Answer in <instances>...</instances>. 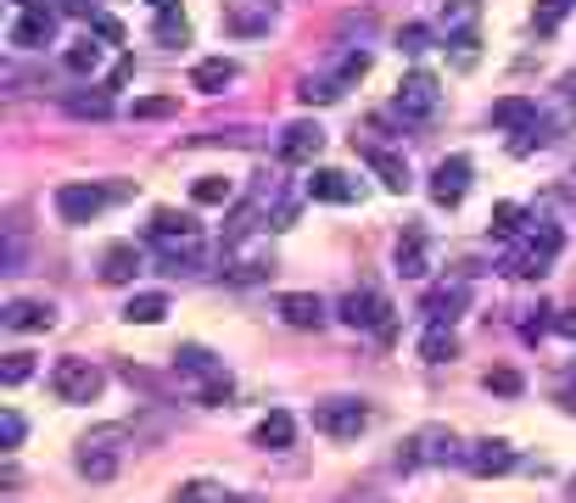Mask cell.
I'll return each mask as SVG.
<instances>
[{
  "instance_id": "7a4b0ae2",
  "label": "cell",
  "mask_w": 576,
  "mask_h": 503,
  "mask_svg": "<svg viewBox=\"0 0 576 503\" xmlns=\"http://www.w3.org/2000/svg\"><path fill=\"white\" fill-rule=\"evenodd\" d=\"M448 459H465V453H459V436H454L448 425H420V431L403 442V453H398V465H403V470L448 465Z\"/></svg>"
},
{
  "instance_id": "f6af8a7d",
  "label": "cell",
  "mask_w": 576,
  "mask_h": 503,
  "mask_svg": "<svg viewBox=\"0 0 576 503\" xmlns=\"http://www.w3.org/2000/svg\"><path fill=\"white\" fill-rule=\"evenodd\" d=\"M62 17H95V0H57Z\"/></svg>"
},
{
  "instance_id": "ffe728a7",
  "label": "cell",
  "mask_w": 576,
  "mask_h": 503,
  "mask_svg": "<svg viewBox=\"0 0 576 503\" xmlns=\"http://www.w3.org/2000/svg\"><path fill=\"white\" fill-rule=\"evenodd\" d=\"M532 124H538V101H532V95H504V101H493V129L520 134V129H532Z\"/></svg>"
},
{
  "instance_id": "836d02e7",
  "label": "cell",
  "mask_w": 576,
  "mask_h": 503,
  "mask_svg": "<svg viewBox=\"0 0 576 503\" xmlns=\"http://www.w3.org/2000/svg\"><path fill=\"white\" fill-rule=\"evenodd\" d=\"M152 39H157V45H190V23H185V12H179V7H174V12H157Z\"/></svg>"
},
{
  "instance_id": "e0dca14e",
  "label": "cell",
  "mask_w": 576,
  "mask_h": 503,
  "mask_svg": "<svg viewBox=\"0 0 576 503\" xmlns=\"http://www.w3.org/2000/svg\"><path fill=\"white\" fill-rule=\"evenodd\" d=\"M319 151H325V129L319 124H292V129H285L280 134V163H314L319 157Z\"/></svg>"
},
{
  "instance_id": "f5cc1de1",
  "label": "cell",
  "mask_w": 576,
  "mask_h": 503,
  "mask_svg": "<svg viewBox=\"0 0 576 503\" xmlns=\"http://www.w3.org/2000/svg\"><path fill=\"white\" fill-rule=\"evenodd\" d=\"M571 503H576V476H571Z\"/></svg>"
},
{
  "instance_id": "db71d44e",
  "label": "cell",
  "mask_w": 576,
  "mask_h": 503,
  "mask_svg": "<svg viewBox=\"0 0 576 503\" xmlns=\"http://www.w3.org/2000/svg\"><path fill=\"white\" fill-rule=\"evenodd\" d=\"M17 7H39V0H17Z\"/></svg>"
},
{
  "instance_id": "f907efd6",
  "label": "cell",
  "mask_w": 576,
  "mask_h": 503,
  "mask_svg": "<svg viewBox=\"0 0 576 503\" xmlns=\"http://www.w3.org/2000/svg\"><path fill=\"white\" fill-rule=\"evenodd\" d=\"M565 90H571V107H576V79H571V84H565Z\"/></svg>"
},
{
  "instance_id": "9a60e30c",
  "label": "cell",
  "mask_w": 576,
  "mask_h": 503,
  "mask_svg": "<svg viewBox=\"0 0 576 503\" xmlns=\"http://www.w3.org/2000/svg\"><path fill=\"white\" fill-rule=\"evenodd\" d=\"M7 39H12L17 50H45V45L57 39V12H45V7H23Z\"/></svg>"
},
{
  "instance_id": "30bf717a",
  "label": "cell",
  "mask_w": 576,
  "mask_h": 503,
  "mask_svg": "<svg viewBox=\"0 0 576 503\" xmlns=\"http://www.w3.org/2000/svg\"><path fill=\"white\" fill-rule=\"evenodd\" d=\"M118 436H124V425H107V431L84 436L79 476H90V481H113V476H118V447H107V442H118Z\"/></svg>"
},
{
  "instance_id": "11a10c76",
  "label": "cell",
  "mask_w": 576,
  "mask_h": 503,
  "mask_svg": "<svg viewBox=\"0 0 576 503\" xmlns=\"http://www.w3.org/2000/svg\"><path fill=\"white\" fill-rule=\"evenodd\" d=\"M560 7H571V0H560Z\"/></svg>"
},
{
  "instance_id": "8fae6325",
  "label": "cell",
  "mask_w": 576,
  "mask_h": 503,
  "mask_svg": "<svg viewBox=\"0 0 576 503\" xmlns=\"http://www.w3.org/2000/svg\"><path fill=\"white\" fill-rule=\"evenodd\" d=\"M465 470H470V476H482V481L509 476V470H515V447H509L504 436H482V442H470V447H465Z\"/></svg>"
},
{
  "instance_id": "5bb4252c",
  "label": "cell",
  "mask_w": 576,
  "mask_h": 503,
  "mask_svg": "<svg viewBox=\"0 0 576 503\" xmlns=\"http://www.w3.org/2000/svg\"><path fill=\"white\" fill-rule=\"evenodd\" d=\"M420 308L431 314V325H454V319L470 308V280H443V285H431Z\"/></svg>"
},
{
  "instance_id": "bcb514c9",
  "label": "cell",
  "mask_w": 576,
  "mask_h": 503,
  "mask_svg": "<svg viewBox=\"0 0 576 503\" xmlns=\"http://www.w3.org/2000/svg\"><path fill=\"white\" fill-rule=\"evenodd\" d=\"M554 330H560L565 341H576V308H560V314H554Z\"/></svg>"
},
{
  "instance_id": "8d00e7d4",
  "label": "cell",
  "mask_w": 576,
  "mask_h": 503,
  "mask_svg": "<svg viewBox=\"0 0 576 503\" xmlns=\"http://www.w3.org/2000/svg\"><path fill=\"white\" fill-rule=\"evenodd\" d=\"M129 113H134V118H174L179 101H174V95H146V101H134Z\"/></svg>"
},
{
  "instance_id": "277c9868",
  "label": "cell",
  "mask_w": 576,
  "mask_h": 503,
  "mask_svg": "<svg viewBox=\"0 0 576 503\" xmlns=\"http://www.w3.org/2000/svg\"><path fill=\"white\" fill-rule=\"evenodd\" d=\"M102 386H107V375L95 370L90 359H57V370H51V391L62 402H95Z\"/></svg>"
},
{
  "instance_id": "d6a6232c",
  "label": "cell",
  "mask_w": 576,
  "mask_h": 503,
  "mask_svg": "<svg viewBox=\"0 0 576 503\" xmlns=\"http://www.w3.org/2000/svg\"><path fill=\"white\" fill-rule=\"evenodd\" d=\"M526 224H532V219H526L520 201H498V208H493V235H498V241H520Z\"/></svg>"
},
{
  "instance_id": "d4e9b609",
  "label": "cell",
  "mask_w": 576,
  "mask_h": 503,
  "mask_svg": "<svg viewBox=\"0 0 576 503\" xmlns=\"http://www.w3.org/2000/svg\"><path fill=\"white\" fill-rule=\"evenodd\" d=\"M364 163H369V168L380 174V185H387L392 196H403V190L414 185V179H409V163H403V157H392V151H369Z\"/></svg>"
},
{
  "instance_id": "d6986e66",
  "label": "cell",
  "mask_w": 576,
  "mask_h": 503,
  "mask_svg": "<svg viewBox=\"0 0 576 503\" xmlns=\"http://www.w3.org/2000/svg\"><path fill=\"white\" fill-rule=\"evenodd\" d=\"M308 196H314V201H336V208H348V201H358V185H353L342 168H314V174H308Z\"/></svg>"
},
{
  "instance_id": "83f0119b",
  "label": "cell",
  "mask_w": 576,
  "mask_h": 503,
  "mask_svg": "<svg viewBox=\"0 0 576 503\" xmlns=\"http://www.w3.org/2000/svg\"><path fill=\"white\" fill-rule=\"evenodd\" d=\"M258 447H292V436H297V420L292 414H285V409H274V414H263L258 420Z\"/></svg>"
},
{
  "instance_id": "7dc6e473",
  "label": "cell",
  "mask_w": 576,
  "mask_h": 503,
  "mask_svg": "<svg viewBox=\"0 0 576 503\" xmlns=\"http://www.w3.org/2000/svg\"><path fill=\"white\" fill-rule=\"evenodd\" d=\"M129 79H134V57H124V62L113 68V84H129Z\"/></svg>"
},
{
  "instance_id": "7bdbcfd3",
  "label": "cell",
  "mask_w": 576,
  "mask_h": 503,
  "mask_svg": "<svg viewBox=\"0 0 576 503\" xmlns=\"http://www.w3.org/2000/svg\"><path fill=\"white\" fill-rule=\"evenodd\" d=\"M487 391H498V397H520V375H515V370H487Z\"/></svg>"
},
{
  "instance_id": "ac0fdd59",
  "label": "cell",
  "mask_w": 576,
  "mask_h": 503,
  "mask_svg": "<svg viewBox=\"0 0 576 503\" xmlns=\"http://www.w3.org/2000/svg\"><path fill=\"white\" fill-rule=\"evenodd\" d=\"M174 364H179L190 381H197V391H202V386H213V381H224V364L213 359L208 347H197V341H185V347L174 352Z\"/></svg>"
},
{
  "instance_id": "d590c367",
  "label": "cell",
  "mask_w": 576,
  "mask_h": 503,
  "mask_svg": "<svg viewBox=\"0 0 576 503\" xmlns=\"http://www.w3.org/2000/svg\"><path fill=\"white\" fill-rule=\"evenodd\" d=\"M398 50H403V57H420V50H431V28H425V23H403V28H398Z\"/></svg>"
},
{
  "instance_id": "8992f818",
  "label": "cell",
  "mask_w": 576,
  "mask_h": 503,
  "mask_svg": "<svg viewBox=\"0 0 576 503\" xmlns=\"http://www.w3.org/2000/svg\"><path fill=\"white\" fill-rule=\"evenodd\" d=\"M107 201H113V190L73 179V185H62V190H57V213H62V224H95V219L107 213Z\"/></svg>"
},
{
  "instance_id": "2e32d148",
  "label": "cell",
  "mask_w": 576,
  "mask_h": 503,
  "mask_svg": "<svg viewBox=\"0 0 576 503\" xmlns=\"http://www.w3.org/2000/svg\"><path fill=\"white\" fill-rule=\"evenodd\" d=\"M274 314L292 325V330H319V325H325V302H319L314 291H285V296L274 302Z\"/></svg>"
},
{
  "instance_id": "44dd1931",
  "label": "cell",
  "mask_w": 576,
  "mask_h": 503,
  "mask_svg": "<svg viewBox=\"0 0 576 503\" xmlns=\"http://www.w3.org/2000/svg\"><path fill=\"white\" fill-rule=\"evenodd\" d=\"M235 73H242V68H235L230 57H208V62H197V68H190V90L219 95V90H230V84H235Z\"/></svg>"
},
{
  "instance_id": "1f68e13d",
  "label": "cell",
  "mask_w": 576,
  "mask_h": 503,
  "mask_svg": "<svg viewBox=\"0 0 576 503\" xmlns=\"http://www.w3.org/2000/svg\"><path fill=\"white\" fill-rule=\"evenodd\" d=\"M185 235H197V219L190 213H174V208L152 213V241H185Z\"/></svg>"
},
{
  "instance_id": "681fc988",
  "label": "cell",
  "mask_w": 576,
  "mask_h": 503,
  "mask_svg": "<svg viewBox=\"0 0 576 503\" xmlns=\"http://www.w3.org/2000/svg\"><path fill=\"white\" fill-rule=\"evenodd\" d=\"M146 7H157V12H174V7H179V0H146Z\"/></svg>"
},
{
  "instance_id": "6da1fadb",
  "label": "cell",
  "mask_w": 576,
  "mask_h": 503,
  "mask_svg": "<svg viewBox=\"0 0 576 503\" xmlns=\"http://www.w3.org/2000/svg\"><path fill=\"white\" fill-rule=\"evenodd\" d=\"M560 246H565L560 224H538V230H526V235L509 246V258H504V274H520V280H543V274L554 269V258H560Z\"/></svg>"
},
{
  "instance_id": "60d3db41",
  "label": "cell",
  "mask_w": 576,
  "mask_h": 503,
  "mask_svg": "<svg viewBox=\"0 0 576 503\" xmlns=\"http://www.w3.org/2000/svg\"><path fill=\"white\" fill-rule=\"evenodd\" d=\"M90 34L102 39V45H124V23L107 17V12H95V17H90Z\"/></svg>"
},
{
  "instance_id": "4316f807",
  "label": "cell",
  "mask_w": 576,
  "mask_h": 503,
  "mask_svg": "<svg viewBox=\"0 0 576 503\" xmlns=\"http://www.w3.org/2000/svg\"><path fill=\"white\" fill-rule=\"evenodd\" d=\"M190 201H197V208H230V201H235V179L202 174L197 185H190Z\"/></svg>"
},
{
  "instance_id": "ba28073f",
  "label": "cell",
  "mask_w": 576,
  "mask_h": 503,
  "mask_svg": "<svg viewBox=\"0 0 576 503\" xmlns=\"http://www.w3.org/2000/svg\"><path fill=\"white\" fill-rule=\"evenodd\" d=\"M224 274L230 280H263L274 274V258H269V246L242 235V241H224Z\"/></svg>"
},
{
  "instance_id": "603a6c76",
  "label": "cell",
  "mask_w": 576,
  "mask_h": 503,
  "mask_svg": "<svg viewBox=\"0 0 576 503\" xmlns=\"http://www.w3.org/2000/svg\"><path fill=\"white\" fill-rule=\"evenodd\" d=\"M398 274H409V280L431 274V252H425V230H403V241H398Z\"/></svg>"
},
{
  "instance_id": "ab89813d",
  "label": "cell",
  "mask_w": 576,
  "mask_h": 503,
  "mask_svg": "<svg viewBox=\"0 0 576 503\" xmlns=\"http://www.w3.org/2000/svg\"><path fill=\"white\" fill-rule=\"evenodd\" d=\"M34 375V359H28V352H7V364H0V381H7V386H23Z\"/></svg>"
},
{
  "instance_id": "f546056e",
  "label": "cell",
  "mask_w": 576,
  "mask_h": 503,
  "mask_svg": "<svg viewBox=\"0 0 576 503\" xmlns=\"http://www.w3.org/2000/svg\"><path fill=\"white\" fill-rule=\"evenodd\" d=\"M62 68H68V73H79V79H90L95 68H102V45H95L90 34H84V39H73V45L62 50Z\"/></svg>"
},
{
  "instance_id": "484cf974",
  "label": "cell",
  "mask_w": 576,
  "mask_h": 503,
  "mask_svg": "<svg viewBox=\"0 0 576 503\" xmlns=\"http://www.w3.org/2000/svg\"><path fill=\"white\" fill-rule=\"evenodd\" d=\"M68 113L73 118H90V124H107L113 118V95L107 90H73L68 95Z\"/></svg>"
},
{
  "instance_id": "4fadbf2b",
  "label": "cell",
  "mask_w": 576,
  "mask_h": 503,
  "mask_svg": "<svg viewBox=\"0 0 576 503\" xmlns=\"http://www.w3.org/2000/svg\"><path fill=\"white\" fill-rule=\"evenodd\" d=\"M470 157H443L437 163V174H431V201H437V208H459L465 201V190H470Z\"/></svg>"
},
{
  "instance_id": "b9f144b4",
  "label": "cell",
  "mask_w": 576,
  "mask_h": 503,
  "mask_svg": "<svg viewBox=\"0 0 576 503\" xmlns=\"http://www.w3.org/2000/svg\"><path fill=\"white\" fill-rule=\"evenodd\" d=\"M213 492H219V487H213V481H185V487H179V492H174V503H219V498H213Z\"/></svg>"
},
{
  "instance_id": "74e56055",
  "label": "cell",
  "mask_w": 576,
  "mask_h": 503,
  "mask_svg": "<svg viewBox=\"0 0 576 503\" xmlns=\"http://www.w3.org/2000/svg\"><path fill=\"white\" fill-rule=\"evenodd\" d=\"M364 73H369V57H364V50H348V57H342V68H336L330 79H336V84L348 90V84H358Z\"/></svg>"
},
{
  "instance_id": "7402d4cb",
  "label": "cell",
  "mask_w": 576,
  "mask_h": 503,
  "mask_svg": "<svg viewBox=\"0 0 576 503\" xmlns=\"http://www.w3.org/2000/svg\"><path fill=\"white\" fill-rule=\"evenodd\" d=\"M475 23H482V0H443V34L448 39L475 34Z\"/></svg>"
},
{
  "instance_id": "4dcf8cb0",
  "label": "cell",
  "mask_w": 576,
  "mask_h": 503,
  "mask_svg": "<svg viewBox=\"0 0 576 503\" xmlns=\"http://www.w3.org/2000/svg\"><path fill=\"white\" fill-rule=\"evenodd\" d=\"M163 314H168V296L163 291H140V296H129V308H124L129 325H157Z\"/></svg>"
},
{
  "instance_id": "3957f363",
  "label": "cell",
  "mask_w": 576,
  "mask_h": 503,
  "mask_svg": "<svg viewBox=\"0 0 576 503\" xmlns=\"http://www.w3.org/2000/svg\"><path fill=\"white\" fill-rule=\"evenodd\" d=\"M398 118L403 124H425V118H437V107H443V84H437V73H425V68H414L403 84H398Z\"/></svg>"
},
{
  "instance_id": "f35d334b",
  "label": "cell",
  "mask_w": 576,
  "mask_h": 503,
  "mask_svg": "<svg viewBox=\"0 0 576 503\" xmlns=\"http://www.w3.org/2000/svg\"><path fill=\"white\" fill-rule=\"evenodd\" d=\"M549 140H554V134H549V124L538 118L532 129H520V134L509 140V151H515V157H526V151H538V145H549Z\"/></svg>"
},
{
  "instance_id": "9c48e42d",
  "label": "cell",
  "mask_w": 576,
  "mask_h": 503,
  "mask_svg": "<svg viewBox=\"0 0 576 503\" xmlns=\"http://www.w3.org/2000/svg\"><path fill=\"white\" fill-rule=\"evenodd\" d=\"M274 0H224V28L235 34V39H258V34H269L274 28Z\"/></svg>"
},
{
  "instance_id": "816d5d0a",
  "label": "cell",
  "mask_w": 576,
  "mask_h": 503,
  "mask_svg": "<svg viewBox=\"0 0 576 503\" xmlns=\"http://www.w3.org/2000/svg\"><path fill=\"white\" fill-rule=\"evenodd\" d=\"M224 503H252V498H224Z\"/></svg>"
},
{
  "instance_id": "7c38bea8",
  "label": "cell",
  "mask_w": 576,
  "mask_h": 503,
  "mask_svg": "<svg viewBox=\"0 0 576 503\" xmlns=\"http://www.w3.org/2000/svg\"><path fill=\"white\" fill-rule=\"evenodd\" d=\"M0 325L17 330V336H39V330L57 325V308L51 302H39V296H12L7 308H0Z\"/></svg>"
},
{
  "instance_id": "f1b7e54d",
  "label": "cell",
  "mask_w": 576,
  "mask_h": 503,
  "mask_svg": "<svg viewBox=\"0 0 576 503\" xmlns=\"http://www.w3.org/2000/svg\"><path fill=\"white\" fill-rule=\"evenodd\" d=\"M454 352H459V336H454L448 325H431V330L420 336V359H425V364H448Z\"/></svg>"
},
{
  "instance_id": "5b68a950",
  "label": "cell",
  "mask_w": 576,
  "mask_h": 503,
  "mask_svg": "<svg viewBox=\"0 0 576 503\" xmlns=\"http://www.w3.org/2000/svg\"><path fill=\"white\" fill-rule=\"evenodd\" d=\"M314 425L325 436H336V442H353L369 425V409H364L358 397H330V402H319V409H314Z\"/></svg>"
},
{
  "instance_id": "c3c4849f",
  "label": "cell",
  "mask_w": 576,
  "mask_h": 503,
  "mask_svg": "<svg viewBox=\"0 0 576 503\" xmlns=\"http://www.w3.org/2000/svg\"><path fill=\"white\" fill-rule=\"evenodd\" d=\"M565 409H576V370H571V381H565Z\"/></svg>"
},
{
  "instance_id": "52a82bcc",
  "label": "cell",
  "mask_w": 576,
  "mask_h": 503,
  "mask_svg": "<svg viewBox=\"0 0 576 503\" xmlns=\"http://www.w3.org/2000/svg\"><path fill=\"white\" fill-rule=\"evenodd\" d=\"M336 314H342V325H353V330H392V302L380 291H348L342 302H336Z\"/></svg>"
},
{
  "instance_id": "cb8c5ba5",
  "label": "cell",
  "mask_w": 576,
  "mask_h": 503,
  "mask_svg": "<svg viewBox=\"0 0 576 503\" xmlns=\"http://www.w3.org/2000/svg\"><path fill=\"white\" fill-rule=\"evenodd\" d=\"M140 274V246H129V241H118L107 258H102V280L107 285H129Z\"/></svg>"
},
{
  "instance_id": "e575fe53",
  "label": "cell",
  "mask_w": 576,
  "mask_h": 503,
  "mask_svg": "<svg viewBox=\"0 0 576 503\" xmlns=\"http://www.w3.org/2000/svg\"><path fill=\"white\" fill-rule=\"evenodd\" d=\"M297 101H303V107H330V101H342V84H336V79H303Z\"/></svg>"
},
{
  "instance_id": "ee69618b",
  "label": "cell",
  "mask_w": 576,
  "mask_h": 503,
  "mask_svg": "<svg viewBox=\"0 0 576 503\" xmlns=\"http://www.w3.org/2000/svg\"><path fill=\"white\" fill-rule=\"evenodd\" d=\"M17 442H23V414L7 409V414H0V447H17Z\"/></svg>"
}]
</instances>
